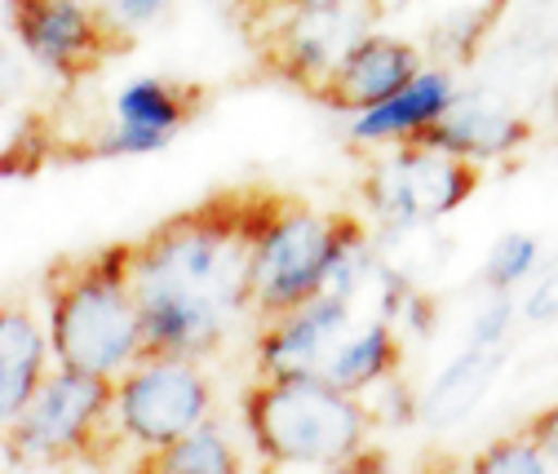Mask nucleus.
<instances>
[{
    "instance_id": "1",
    "label": "nucleus",
    "mask_w": 558,
    "mask_h": 474,
    "mask_svg": "<svg viewBox=\"0 0 558 474\" xmlns=\"http://www.w3.org/2000/svg\"><path fill=\"white\" fill-rule=\"evenodd\" d=\"M279 199H208L129 244V284L143 311V355H208L248 306L253 253Z\"/></svg>"
},
{
    "instance_id": "2",
    "label": "nucleus",
    "mask_w": 558,
    "mask_h": 474,
    "mask_svg": "<svg viewBox=\"0 0 558 474\" xmlns=\"http://www.w3.org/2000/svg\"><path fill=\"white\" fill-rule=\"evenodd\" d=\"M49 342L62 368L120 377L143 360V311L129 284V244L49 270Z\"/></svg>"
},
{
    "instance_id": "3",
    "label": "nucleus",
    "mask_w": 558,
    "mask_h": 474,
    "mask_svg": "<svg viewBox=\"0 0 558 474\" xmlns=\"http://www.w3.org/2000/svg\"><path fill=\"white\" fill-rule=\"evenodd\" d=\"M244 426L275 465H351L368 439V409L324 373H275L244 394Z\"/></svg>"
},
{
    "instance_id": "4",
    "label": "nucleus",
    "mask_w": 558,
    "mask_h": 474,
    "mask_svg": "<svg viewBox=\"0 0 558 474\" xmlns=\"http://www.w3.org/2000/svg\"><path fill=\"white\" fill-rule=\"evenodd\" d=\"M337 227H341V214H319V209L284 205V199H279V209L270 214V222L257 240L253 289H248V302L266 319L289 315L324 293Z\"/></svg>"
},
{
    "instance_id": "5",
    "label": "nucleus",
    "mask_w": 558,
    "mask_h": 474,
    "mask_svg": "<svg viewBox=\"0 0 558 474\" xmlns=\"http://www.w3.org/2000/svg\"><path fill=\"white\" fill-rule=\"evenodd\" d=\"M102 426H116V377L62 368L45 373L32 403L14 426H5V443L19 448L23 461H66L98 443Z\"/></svg>"
},
{
    "instance_id": "6",
    "label": "nucleus",
    "mask_w": 558,
    "mask_h": 474,
    "mask_svg": "<svg viewBox=\"0 0 558 474\" xmlns=\"http://www.w3.org/2000/svg\"><path fill=\"white\" fill-rule=\"evenodd\" d=\"M214 386L191 355H143L116 377V430L137 448H165L208 422Z\"/></svg>"
},
{
    "instance_id": "7",
    "label": "nucleus",
    "mask_w": 558,
    "mask_h": 474,
    "mask_svg": "<svg viewBox=\"0 0 558 474\" xmlns=\"http://www.w3.org/2000/svg\"><path fill=\"white\" fill-rule=\"evenodd\" d=\"M478 186V160L422 147V143H403L399 156L381 160L368 173V205L377 218L395 231L444 218L461 209Z\"/></svg>"
},
{
    "instance_id": "8",
    "label": "nucleus",
    "mask_w": 558,
    "mask_h": 474,
    "mask_svg": "<svg viewBox=\"0 0 558 474\" xmlns=\"http://www.w3.org/2000/svg\"><path fill=\"white\" fill-rule=\"evenodd\" d=\"M373 14L377 0H351V5H319V10L289 5V14L275 19L262 40V62L279 81L315 94L332 66L373 32Z\"/></svg>"
},
{
    "instance_id": "9",
    "label": "nucleus",
    "mask_w": 558,
    "mask_h": 474,
    "mask_svg": "<svg viewBox=\"0 0 558 474\" xmlns=\"http://www.w3.org/2000/svg\"><path fill=\"white\" fill-rule=\"evenodd\" d=\"M10 14L23 49L66 85L85 81L129 45L102 5H85V0H10Z\"/></svg>"
},
{
    "instance_id": "10",
    "label": "nucleus",
    "mask_w": 558,
    "mask_h": 474,
    "mask_svg": "<svg viewBox=\"0 0 558 474\" xmlns=\"http://www.w3.org/2000/svg\"><path fill=\"white\" fill-rule=\"evenodd\" d=\"M204 89L199 85H173L160 76H143L129 81L116 94V120L107 124V133L98 143H89L94 160H116V156H147L169 147L182 124L199 111Z\"/></svg>"
},
{
    "instance_id": "11",
    "label": "nucleus",
    "mask_w": 558,
    "mask_h": 474,
    "mask_svg": "<svg viewBox=\"0 0 558 474\" xmlns=\"http://www.w3.org/2000/svg\"><path fill=\"white\" fill-rule=\"evenodd\" d=\"M416 76H422V53H416V45L368 32L351 53L332 66L328 81L311 98H319L332 111L360 116V111L395 98L399 89H408Z\"/></svg>"
},
{
    "instance_id": "12",
    "label": "nucleus",
    "mask_w": 558,
    "mask_h": 474,
    "mask_svg": "<svg viewBox=\"0 0 558 474\" xmlns=\"http://www.w3.org/2000/svg\"><path fill=\"white\" fill-rule=\"evenodd\" d=\"M351 328V306L337 293H319L306 306L275 315L257 337V368L262 377L275 373H324L332 351Z\"/></svg>"
},
{
    "instance_id": "13",
    "label": "nucleus",
    "mask_w": 558,
    "mask_h": 474,
    "mask_svg": "<svg viewBox=\"0 0 558 474\" xmlns=\"http://www.w3.org/2000/svg\"><path fill=\"white\" fill-rule=\"evenodd\" d=\"M527 120L514 116L506 102L487 98V94H457L448 102V111L422 129L412 143L422 147H439V151H452V156H465V160H501V156H514L523 143H527Z\"/></svg>"
},
{
    "instance_id": "14",
    "label": "nucleus",
    "mask_w": 558,
    "mask_h": 474,
    "mask_svg": "<svg viewBox=\"0 0 558 474\" xmlns=\"http://www.w3.org/2000/svg\"><path fill=\"white\" fill-rule=\"evenodd\" d=\"M452 98H457V89H452L448 72H422L408 89H399L395 98L360 111L355 124H351V138L355 143H390V138L395 143H412L416 133L430 129L448 111Z\"/></svg>"
},
{
    "instance_id": "15",
    "label": "nucleus",
    "mask_w": 558,
    "mask_h": 474,
    "mask_svg": "<svg viewBox=\"0 0 558 474\" xmlns=\"http://www.w3.org/2000/svg\"><path fill=\"white\" fill-rule=\"evenodd\" d=\"M49 347L53 342L40 332L27 306H5V315H0V422L5 426L23 417L36 386L45 381Z\"/></svg>"
},
{
    "instance_id": "16",
    "label": "nucleus",
    "mask_w": 558,
    "mask_h": 474,
    "mask_svg": "<svg viewBox=\"0 0 558 474\" xmlns=\"http://www.w3.org/2000/svg\"><path fill=\"white\" fill-rule=\"evenodd\" d=\"M403 360V347H399V337L390 328V319H373L364 324L360 332H345L341 337V347L332 351V360L324 364V377L337 381L341 390H368L377 381H386Z\"/></svg>"
},
{
    "instance_id": "17",
    "label": "nucleus",
    "mask_w": 558,
    "mask_h": 474,
    "mask_svg": "<svg viewBox=\"0 0 558 474\" xmlns=\"http://www.w3.org/2000/svg\"><path fill=\"white\" fill-rule=\"evenodd\" d=\"M501 347H474L470 342V351H461L439 377H435V386L426 390V399H422V409H426V422H435V426H444V422H457V417H465L474 403L483 399V390L493 386V377H497V368H501Z\"/></svg>"
},
{
    "instance_id": "18",
    "label": "nucleus",
    "mask_w": 558,
    "mask_h": 474,
    "mask_svg": "<svg viewBox=\"0 0 558 474\" xmlns=\"http://www.w3.org/2000/svg\"><path fill=\"white\" fill-rule=\"evenodd\" d=\"M137 470H169V474H231L240 470L235 448L227 443V435L204 422L191 435L165 443V448H147V457L137 461Z\"/></svg>"
},
{
    "instance_id": "19",
    "label": "nucleus",
    "mask_w": 558,
    "mask_h": 474,
    "mask_svg": "<svg viewBox=\"0 0 558 474\" xmlns=\"http://www.w3.org/2000/svg\"><path fill=\"white\" fill-rule=\"evenodd\" d=\"M541 257V244L523 231H510L493 244V253H487V266H483V284L487 289H506L514 293V284H523L532 276V266Z\"/></svg>"
},
{
    "instance_id": "20",
    "label": "nucleus",
    "mask_w": 558,
    "mask_h": 474,
    "mask_svg": "<svg viewBox=\"0 0 558 474\" xmlns=\"http://www.w3.org/2000/svg\"><path fill=\"white\" fill-rule=\"evenodd\" d=\"M549 452L536 443L532 430H519V435H506L497 443H487L478 457H474V470H487V474H541L549 470Z\"/></svg>"
},
{
    "instance_id": "21",
    "label": "nucleus",
    "mask_w": 558,
    "mask_h": 474,
    "mask_svg": "<svg viewBox=\"0 0 558 474\" xmlns=\"http://www.w3.org/2000/svg\"><path fill=\"white\" fill-rule=\"evenodd\" d=\"M510 324H514V297H510L506 289H493V302H487V306L474 315L470 342H474V347H506Z\"/></svg>"
},
{
    "instance_id": "22",
    "label": "nucleus",
    "mask_w": 558,
    "mask_h": 474,
    "mask_svg": "<svg viewBox=\"0 0 558 474\" xmlns=\"http://www.w3.org/2000/svg\"><path fill=\"white\" fill-rule=\"evenodd\" d=\"M98 5H102V14H107L124 36H133V32L160 23V19L173 10V0H98Z\"/></svg>"
},
{
    "instance_id": "23",
    "label": "nucleus",
    "mask_w": 558,
    "mask_h": 474,
    "mask_svg": "<svg viewBox=\"0 0 558 474\" xmlns=\"http://www.w3.org/2000/svg\"><path fill=\"white\" fill-rule=\"evenodd\" d=\"M523 319H532V324H554L558 319V270L532 289V297L523 302Z\"/></svg>"
},
{
    "instance_id": "24",
    "label": "nucleus",
    "mask_w": 558,
    "mask_h": 474,
    "mask_svg": "<svg viewBox=\"0 0 558 474\" xmlns=\"http://www.w3.org/2000/svg\"><path fill=\"white\" fill-rule=\"evenodd\" d=\"M527 430L536 435V443L549 452V461L558 465V403L554 409H545V413H536L532 422H527Z\"/></svg>"
},
{
    "instance_id": "25",
    "label": "nucleus",
    "mask_w": 558,
    "mask_h": 474,
    "mask_svg": "<svg viewBox=\"0 0 558 474\" xmlns=\"http://www.w3.org/2000/svg\"><path fill=\"white\" fill-rule=\"evenodd\" d=\"M403 319H408V328H412L416 337H426V332H430V319H435V302L422 297V293H408V302H403Z\"/></svg>"
},
{
    "instance_id": "26",
    "label": "nucleus",
    "mask_w": 558,
    "mask_h": 474,
    "mask_svg": "<svg viewBox=\"0 0 558 474\" xmlns=\"http://www.w3.org/2000/svg\"><path fill=\"white\" fill-rule=\"evenodd\" d=\"M289 5H315L319 10V5H351V0H289Z\"/></svg>"
},
{
    "instance_id": "27",
    "label": "nucleus",
    "mask_w": 558,
    "mask_h": 474,
    "mask_svg": "<svg viewBox=\"0 0 558 474\" xmlns=\"http://www.w3.org/2000/svg\"><path fill=\"white\" fill-rule=\"evenodd\" d=\"M554 116H558V89H554Z\"/></svg>"
},
{
    "instance_id": "28",
    "label": "nucleus",
    "mask_w": 558,
    "mask_h": 474,
    "mask_svg": "<svg viewBox=\"0 0 558 474\" xmlns=\"http://www.w3.org/2000/svg\"><path fill=\"white\" fill-rule=\"evenodd\" d=\"M395 5H408V0H395Z\"/></svg>"
}]
</instances>
